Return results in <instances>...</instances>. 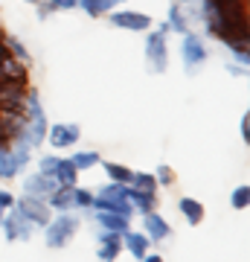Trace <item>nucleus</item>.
<instances>
[{"mask_svg": "<svg viewBox=\"0 0 250 262\" xmlns=\"http://www.w3.org/2000/svg\"><path fill=\"white\" fill-rule=\"evenodd\" d=\"M47 128H50V120H47V111H44V105H41V96H38L35 88H29L27 91V128L15 140V146L29 149V151L38 149L47 140Z\"/></svg>", "mask_w": 250, "mask_h": 262, "instance_id": "1", "label": "nucleus"}, {"mask_svg": "<svg viewBox=\"0 0 250 262\" xmlns=\"http://www.w3.org/2000/svg\"><path fill=\"white\" fill-rule=\"evenodd\" d=\"M207 58H210V50H207L204 35H198L195 29L184 32V38H180V64H184V73L198 76L204 70Z\"/></svg>", "mask_w": 250, "mask_h": 262, "instance_id": "2", "label": "nucleus"}, {"mask_svg": "<svg viewBox=\"0 0 250 262\" xmlns=\"http://www.w3.org/2000/svg\"><path fill=\"white\" fill-rule=\"evenodd\" d=\"M79 233V215H73V210L67 213H56L44 225V242L47 248H64L70 245V239Z\"/></svg>", "mask_w": 250, "mask_h": 262, "instance_id": "3", "label": "nucleus"}, {"mask_svg": "<svg viewBox=\"0 0 250 262\" xmlns=\"http://www.w3.org/2000/svg\"><path fill=\"white\" fill-rule=\"evenodd\" d=\"M143 56H146V70L148 73H166L169 70V41H166V35H163L160 29L146 32Z\"/></svg>", "mask_w": 250, "mask_h": 262, "instance_id": "4", "label": "nucleus"}, {"mask_svg": "<svg viewBox=\"0 0 250 262\" xmlns=\"http://www.w3.org/2000/svg\"><path fill=\"white\" fill-rule=\"evenodd\" d=\"M38 172L53 178L58 187H76V178H79V169L70 163V158H61V155H44L38 160Z\"/></svg>", "mask_w": 250, "mask_h": 262, "instance_id": "5", "label": "nucleus"}, {"mask_svg": "<svg viewBox=\"0 0 250 262\" xmlns=\"http://www.w3.org/2000/svg\"><path fill=\"white\" fill-rule=\"evenodd\" d=\"M0 227H3V233H6V242H29L32 233H35V225H32L24 213H18L15 207L0 219Z\"/></svg>", "mask_w": 250, "mask_h": 262, "instance_id": "6", "label": "nucleus"}, {"mask_svg": "<svg viewBox=\"0 0 250 262\" xmlns=\"http://www.w3.org/2000/svg\"><path fill=\"white\" fill-rule=\"evenodd\" d=\"M29 160H32V151L29 149H20V146L3 149L0 151V181L18 178L20 172L29 166Z\"/></svg>", "mask_w": 250, "mask_h": 262, "instance_id": "7", "label": "nucleus"}, {"mask_svg": "<svg viewBox=\"0 0 250 262\" xmlns=\"http://www.w3.org/2000/svg\"><path fill=\"white\" fill-rule=\"evenodd\" d=\"M79 140H82V128L76 122H50L44 143H50L53 149H73Z\"/></svg>", "mask_w": 250, "mask_h": 262, "instance_id": "8", "label": "nucleus"}, {"mask_svg": "<svg viewBox=\"0 0 250 262\" xmlns=\"http://www.w3.org/2000/svg\"><path fill=\"white\" fill-rule=\"evenodd\" d=\"M108 20L113 27L128 29V32H148L151 29V15L137 9H111L108 12Z\"/></svg>", "mask_w": 250, "mask_h": 262, "instance_id": "9", "label": "nucleus"}, {"mask_svg": "<svg viewBox=\"0 0 250 262\" xmlns=\"http://www.w3.org/2000/svg\"><path fill=\"white\" fill-rule=\"evenodd\" d=\"M15 210L24 213L32 222L35 227H44L50 219H53V210L47 207L44 198H32V195H24V198H15Z\"/></svg>", "mask_w": 250, "mask_h": 262, "instance_id": "10", "label": "nucleus"}, {"mask_svg": "<svg viewBox=\"0 0 250 262\" xmlns=\"http://www.w3.org/2000/svg\"><path fill=\"white\" fill-rule=\"evenodd\" d=\"M27 91L29 84L0 82V111H27Z\"/></svg>", "mask_w": 250, "mask_h": 262, "instance_id": "11", "label": "nucleus"}, {"mask_svg": "<svg viewBox=\"0 0 250 262\" xmlns=\"http://www.w3.org/2000/svg\"><path fill=\"white\" fill-rule=\"evenodd\" d=\"M0 82L29 84V64H24V61L15 58V56L0 58Z\"/></svg>", "mask_w": 250, "mask_h": 262, "instance_id": "12", "label": "nucleus"}, {"mask_svg": "<svg viewBox=\"0 0 250 262\" xmlns=\"http://www.w3.org/2000/svg\"><path fill=\"white\" fill-rule=\"evenodd\" d=\"M143 233L148 236V242H163L172 236V227L163 215L151 210V213H143Z\"/></svg>", "mask_w": 250, "mask_h": 262, "instance_id": "13", "label": "nucleus"}, {"mask_svg": "<svg viewBox=\"0 0 250 262\" xmlns=\"http://www.w3.org/2000/svg\"><path fill=\"white\" fill-rule=\"evenodd\" d=\"M58 184L53 178H47L41 172H32V175H24V195H32V198H50V192L56 189Z\"/></svg>", "mask_w": 250, "mask_h": 262, "instance_id": "14", "label": "nucleus"}, {"mask_svg": "<svg viewBox=\"0 0 250 262\" xmlns=\"http://www.w3.org/2000/svg\"><path fill=\"white\" fill-rule=\"evenodd\" d=\"M120 253H122V233L102 230V233H99V245H96V256L102 262H113Z\"/></svg>", "mask_w": 250, "mask_h": 262, "instance_id": "15", "label": "nucleus"}, {"mask_svg": "<svg viewBox=\"0 0 250 262\" xmlns=\"http://www.w3.org/2000/svg\"><path fill=\"white\" fill-rule=\"evenodd\" d=\"M122 248H125L134 259H143L148 253V248H151V242H148V236L143 233V230H125V233H122Z\"/></svg>", "mask_w": 250, "mask_h": 262, "instance_id": "16", "label": "nucleus"}, {"mask_svg": "<svg viewBox=\"0 0 250 262\" xmlns=\"http://www.w3.org/2000/svg\"><path fill=\"white\" fill-rule=\"evenodd\" d=\"M96 222L102 230H111V233H125L131 230V219L120 213H105V210H96Z\"/></svg>", "mask_w": 250, "mask_h": 262, "instance_id": "17", "label": "nucleus"}, {"mask_svg": "<svg viewBox=\"0 0 250 262\" xmlns=\"http://www.w3.org/2000/svg\"><path fill=\"white\" fill-rule=\"evenodd\" d=\"M166 27H169V32H175V35H184V32H189V29H192V24H189V18H186V12L180 9V3H177V0H172V3H169Z\"/></svg>", "mask_w": 250, "mask_h": 262, "instance_id": "18", "label": "nucleus"}, {"mask_svg": "<svg viewBox=\"0 0 250 262\" xmlns=\"http://www.w3.org/2000/svg\"><path fill=\"white\" fill-rule=\"evenodd\" d=\"M47 207L56 210V213H67L73 210V187H56L47 198Z\"/></svg>", "mask_w": 250, "mask_h": 262, "instance_id": "19", "label": "nucleus"}, {"mask_svg": "<svg viewBox=\"0 0 250 262\" xmlns=\"http://www.w3.org/2000/svg\"><path fill=\"white\" fill-rule=\"evenodd\" d=\"M128 201H131V207H134V213H151L154 207H157V195L154 192H143V189H134V187H128Z\"/></svg>", "mask_w": 250, "mask_h": 262, "instance_id": "20", "label": "nucleus"}, {"mask_svg": "<svg viewBox=\"0 0 250 262\" xmlns=\"http://www.w3.org/2000/svg\"><path fill=\"white\" fill-rule=\"evenodd\" d=\"M177 210L189 225H201L204 222V204L198 198H177Z\"/></svg>", "mask_w": 250, "mask_h": 262, "instance_id": "21", "label": "nucleus"}, {"mask_svg": "<svg viewBox=\"0 0 250 262\" xmlns=\"http://www.w3.org/2000/svg\"><path fill=\"white\" fill-rule=\"evenodd\" d=\"M102 169L105 175L113 181V184H131L134 178V169H128L125 163H113V160H102Z\"/></svg>", "mask_w": 250, "mask_h": 262, "instance_id": "22", "label": "nucleus"}, {"mask_svg": "<svg viewBox=\"0 0 250 262\" xmlns=\"http://www.w3.org/2000/svg\"><path fill=\"white\" fill-rule=\"evenodd\" d=\"M79 9L84 12V15H90V18H102V15H108L111 9H117L111 0H79Z\"/></svg>", "mask_w": 250, "mask_h": 262, "instance_id": "23", "label": "nucleus"}, {"mask_svg": "<svg viewBox=\"0 0 250 262\" xmlns=\"http://www.w3.org/2000/svg\"><path fill=\"white\" fill-rule=\"evenodd\" d=\"M70 163H73L79 172H87V169L99 166L102 158H99V151H73V155H70Z\"/></svg>", "mask_w": 250, "mask_h": 262, "instance_id": "24", "label": "nucleus"}, {"mask_svg": "<svg viewBox=\"0 0 250 262\" xmlns=\"http://www.w3.org/2000/svg\"><path fill=\"white\" fill-rule=\"evenodd\" d=\"M128 187L143 189V192H154V195H157V181H154L151 172H134V178H131Z\"/></svg>", "mask_w": 250, "mask_h": 262, "instance_id": "25", "label": "nucleus"}, {"mask_svg": "<svg viewBox=\"0 0 250 262\" xmlns=\"http://www.w3.org/2000/svg\"><path fill=\"white\" fill-rule=\"evenodd\" d=\"M90 207H93V192L76 184L73 187V210H90Z\"/></svg>", "mask_w": 250, "mask_h": 262, "instance_id": "26", "label": "nucleus"}, {"mask_svg": "<svg viewBox=\"0 0 250 262\" xmlns=\"http://www.w3.org/2000/svg\"><path fill=\"white\" fill-rule=\"evenodd\" d=\"M247 204H250V187H247V184H241V187L233 189L230 207H233V210H247Z\"/></svg>", "mask_w": 250, "mask_h": 262, "instance_id": "27", "label": "nucleus"}, {"mask_svg": "<svg viewBox=\"0 0 250 262\" xmlns=\"http://www.w3.org/2000/svg\"><path fill=\"white\" fill-rule=\"evenodd\" d=\"M6 47H9V53L15 58H20L24 64H29V61H32V58H29V50L24 47V41H18L15 35H6Z\"/></svg>", "mask_w": 250, "mask_h": 262, "instance_id": "28", "label": "nucleus"}, {"mask_svg": "<svg viewBox=\"0 0 250 262\" xmlns=\"http://www.w3.org/2000/svg\"><path fill=\"white\" fill-rule=\"evenodd\" d=\"M151 175H154V181H157V187H172V184H175V169L166 166V163H160Z\"/></svg>", "mask_w": 250, "mask_h": 262, "instance_id": "29", "label": "nucleus"}, {"mask_svg": "<svg viewBox=\"0 0 250 262\" xmlns=\"http://www.w3.org/2000/svg\"><path fill=\"white\" fill-rule=\"evenodd\" d=\"M47 6L50 9H58V12H70L79 6V0H47Z\"/></svg>", "mask_w": 250, "mask_h": 262, "instance_id": "30", "label": "nucleus"}, {"mask_svg": "<svg viewBox=\"0 0 250 262\" xmlns=\"http://www.w3.org/2000/svg\"><path fill=\"white\" fill-rule=\"evenodd\" d=\"M12 207H15V195H12L9 189H0V210H3V213H9Z\"/></svg>", "mask_w": 250, "mask_h": 262, "instance_id": "31", "label": "nucleus"}, {"mask_svg": "<svg viewBox=\"0 0 250 262\" xmlns=\"http://www.w3.org/2000/svg\"><path fill=\"white\" fill-rule=\"evenodd\" d=\"M227 73H230V76H241V79H244V76H247V67L239 64V61H230V64H227Z\"/></svg>", "mask_w": 250, "mask_h": 262, "instance_id": "32", "label": "nucleus"}, {"mask_svg": "<svg viewBox=\"0 0 250 262\" xmlns=\"http://www.w3.org/2000/svg\"><path fill=\"white\" fill-rule=\"evenodd\" d=\"M241 140L250 143V114H244V117H241Z\"/></svg>", "mask_w": 250, "mask_h": 262, "instance_id": "33", "label": "nucleus"}, {"mask_svg": "<svg viewBox=\"0 0 250 262\" xmlns=\"http://www.w3.org/2000/svg\"><path fill=\"white\" fill-rule=\"evenodd\" d=\"M140 262H166V259H163L160 253H146V256H143Z\"/></svg>", "mask_w": 250, "mask_h": 262, "instance_id": "34", "label": "nucleus"}, {"mask_svg": "<svg viewBox=\"0 0 250 262\" xmlns=\"http://www.w3.org/2000/svg\"><path fill=\"white\" fill-rule=\"evenodd\" d=\"M113 6H125V3H128V0H111Z\"/></svg>", "mask_w": 250, "mask_h": 262, "instance_id": "35", "label": "nucleus"}, {"mask_svg": "<svg viewBox=\"0 0 250 262\" xmlns=\"http://www.w3.org/2000/svg\"><path fill=\"white\" fill-rule=\"evenodd\" d=\"M3 41H6V32H3V29H0V44H3Z\"/></svg>", "mask_w": 250, "mask_h": 262, "instance_id": "36", "label": "nucleus"}, {"mask_svg": "<svg viewBox=\"0 0 250 262\" xmlns=\"http://www.w3.org/2000/svg\"><path fill=\"white\" fill-rule=\"evenodd\" d=\"M27 3H32V6H38V3H44V0H27Z\"/></svg>", "mask_w": 250, "mask_h": 262, "instance_id": "37", "label": "nucleus"}]
</instances>
